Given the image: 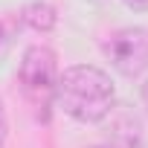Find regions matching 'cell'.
I'll return each instance as SVG.
<instances>
[{"mask_svg":"<svg viewBox=\"0 0 148 148\" xmlns=\"http://www.w3.org/2000/svg\"><path fill=\"white\" fill-rule=\"evenodd\" d=\"M6 47H9V35H6V29H3V23H0V55L6 52Z\"/></svg>","mask_w":148,"mask_h":148,"instance_id":"cell-7","label":"cell"},{"mask_svg":"<svg viewBox=\"0 0 148 148\" xmlns=\"http://www.w3.org/2000/svg\"><path fill=\"white\" fill-rule=\"evenodd\" d=\"M102 52L110 67L125 79H136L148 70V29L142 26H122L102 41Z\"/></svg>","mask_w":148,"mask_h":148,"instance_id":"cell-3","label":"cell"},{"mask_svg":"<svg viewBox=\"0 0 148 148\" xmlns=\"http://www.w3.org/2000/svg\"><path fill=\"white\" fill-rule=\"evenodd\" d=\"M21 21L29 29H35V32H49L58 23V15H55V6L52 3H47V0H32V3L23 6Z\"/></svg>","mask_w":148,"mask_h":148,"instance_id":"cell-4","label":"cell"},{"mask_svg":"<svg viewBox=\"0 0 148 148\" xmlns=\"http://www.w3.org/2000/svg\"><path fill=\"white\" fill-rule=\"evenodd\" d=\"M90 148H113V145H90Z\"/></svg>","mask_w":148,"mask_h":148,"instance_id":"cell-9","label":"cell"},{"mask_svg":"<svg viewBox=\"0 0 148 148\" xmlns=\"http://www.w3.org/2000/svg\"><path fill=\"white\" fill-rule=\"evenodd\" d=\"M131 12H148V0H122Z\"/></svg>","mask_w":148,"mask_h":148,"instance_id":"cell-6","label":"cell"},{"mask_svg":"<svg viewBox=\"0 0 148 148\" xmlns=\"http://www.w3.org/2000/svg\"><path fill=\"white\" fill-rule=\"evenodd\" d=\"M18 82L26 96V102L35 110H47L55 102V84H58V55L47 44H32L23 49L18 64Z\"/></svg>","mask_w":148,"mask_h":148,"instance_id":"cell-2","label":"cell"},{"mask_svg":"<svg viewBox=\"0 0 148 148\" xmlns=\"http://www.w3.org/2000/svg\"><path fill=\"white\" fill-rule=\"evenodd\" d=\"M55 102L70 119L82 125H96L110 116L116 87L105 70L93 64H73L64 73H58Z\"/></svg>","mask_w":148,"mask_h":148,"instance_id":"cell-1","label":"cell"},{"mask_svg":"<svg viewBox=\"0 0 148 148\" xmlns=\"http://www.w3.org/2000/svg\"><path fill=\"white\" fill-rule=\"evenodd\" d=\"M6 134H9V119H6V108L0 102V148L6 145Z\"/></svg>","mask_w":148,"mask_h":148,"instance_id":"cell-5","label":"cell"},{"mask_svg":"<svg viewBox=\"0 0 148 148\" xmlns=\"http://www.w3.org/2000/svg\"><path fill=\"white\" fill-rule=\"evenodd\" d=\"M142 102H145V108H148V82L142 84Z\"/></svg>","mask_w":148,"mask_h":148,"instance_id":"cell-8","label":"cell"}]
</instances>
